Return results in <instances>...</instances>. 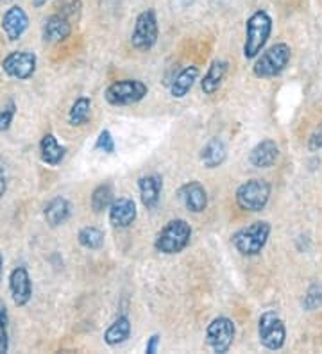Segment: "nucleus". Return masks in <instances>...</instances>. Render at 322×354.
<instances>
[{
    "label": "nucleus",
    "mask_w": 322,
    "mask_h": 354,
    "mask_svg": "<svg viewBox=\"0 0 322 354\" xmlns=\"http://www.w3.org/2000/svg\"><path fill=\"white\" fill-rule=\"evenodd\" d=\"M272 32V20L265 11H256L249 17L245 24V41H244V56L247 59H254L260 56L265 44L269 41Z\"/></svg>",
    "instance_id": "obj_1"
},
{
    "label": "nucleus",
    "mask_w": 322,
    "mask_h": 354,
    "mask_svg": "<svg viewBox=\"0 0 322 354\" xmlns=\"http://www.w3.org/2000/svg\"><path fill=\"white\" fill-rule=\"evenodd\" d=\"M192 238V227L183 218H176L170 221L161 233L156 238V251L163 252V254H177V252L185 251L186 245L190 243Z\"/></svg>",
    "instance_id": "obj_2"
},
{
    "label": "nucleus",
    "mask_w": 322,
    "mask_h": 354,
    "mask_svg": "<svg viewBox=\"0 0 322 354\" xmlns=\"http://www.w3.org/2000/svg\"><path fill=\"white\" fill-rule=\"evenodd\" d=\"M269 236H271V224L269 222H254L249 227L236 231L233 234L231 242L240 254L256 256L263 251Z\"/></svg>",
    "instance_id": "obj_3"
},
{
    "label": "nucleus",
    "mask_w": 322,
    "mask_h": 354,
    "mask_svg": "<svg viewBox=\"0 0 322 354\" xmlns=\"http://www.w3.org/2000/svg\"><path fill=\"white\" fill-rule=\"evenodd\" d=\"M292 56V50L287 44H276L271 48H267L262 56L258 57L253 66V72L260 79H271L279 75L287 68L288 61Z\"/></svg>",
    "instance_id": "obj_4"
},
{
    "label": "nucleus",
    "mask_w": 322,
    "mask_h": 354,
    "mask_svg": "<svg viewBox=\"0 0 322 354\" xmlns=\"http://www.w3.org/2000/svg\"><path fill=\"white\" fill-rule=\"evenodd\" d=\"M271 199V185L263 179H251L238 186L236 204L244 212H262Z\"/></svg>",
    "instance_id": "obj_5"
},
{
    "label": "nucleus",
    "mask_w": 322,
    "mask_h": 354,
    "mask_svg": "<svg viewBox=\"0 0 322 354\" xmlns=\"http://www.w3.org/2000/svg\"><path fill=\"white\" fill-rule=\"evenodd\" d=\"M149 88L142 81L136 79H124V81H115L106 88L104 97L111 106H129L145 99Z\"/></svg>",
    "instance_id": "obj_6"
},
{
    "label": "nucleus",
    "mask_w": 322,
    "mask_h": 354,
    "mask_svg": "<svg viewBox=\"0 0 322 354\" xmlns=\"http://www.w3.org/2000/svg\"><path fill=\"white\" fill-rule=\"evenodd\" d=\"M258 337L262 346L271 351H278L285 346L287 338V328L285 322L279 319L278 313L274 311H265L260 320H258Z\"/></svg>",
    "instance_id": "obj_7"
},
{
    "label": "nucleus",
    "mask_w": 322,
    "mask_h": 354,
    "mask_svg": "<svg viewBox=\"0 0 322 354\" xmlns=\"http://www.w3.org/2000/svg\"><path fill=\"white\" fill-rule=\"evenodd\" d=\"M156 41H158V18L152 9H145L143 13L138 15L131 44L136 50L147 52L154 47Z\"/></svg>",
    "instance_id": "obj_8"
},
{
    "label": "nucleus",
    "mask_w": 322,
    "mask_h": 354,
    "mask_svg": "<svg viewBox=\"0 0 322 354\" xmlns=\"http://www.w3.org/2000/svg\"><path fill=\"white\" fill-rule=\"evenodd\" d=\"M235 340V324L228 317H217L206 329V342L213 353H228Z\"/></svg>",
    "instance_id": "obj_9"
},
{
    "label": "nucleus",
    "mask_w": 322,
    "mask_h": 354,
    "mask_svg": "<svg viewBox=\"0 0 322 354\" xmlns=\"http://www.w3.org/2000/svg\"><path fill=\"white\" fill-rule=\"evenodd\" d=\"M2 68H4L9 77L26 81V79L35 74L36 56L33 52H13V54H9L6 57L4 63H2Z\"/></svg>",
    "instance_id": "obj_10"
},
{
    "label": "nucleus",
    "mask_w": 322,
    "mask_h": 354,
    "mask_svg": "<svg viewBox=\"0 0 322 354\" xmlns=\"http://www.w3.org/2000/svg\"><path fill=\"white\" fill-rule=\"evenodd\" d=\"M181 203L192 213H202L208 206V194L199 181H190L183 185L177 192Z\"/></svg>",
    "instance_id": "obj_11"
},
{
    "label": "nucleus",
    "mask_w": 322,
    "mask_h": 354,
    "mask_svg": "<svg viewBox=\"0 0 322 354\" xmlns=\"http://www.w3.org/2000/svg\"><path fill=\"white\" fill-rule=\"evenodd\" d=\"M9 288L11 295L17 306H26L29 303L30 295H33V285H30V277L26 267H17L9 276Z\"/></svg>",
    "instance_id": "obj_12"
},
{
    "label": "nucleus",
    "mask_w": 322,
    "mask_h": 354,
    "mask_svg": "<svg viewBox=\"0 0 322 354\" xmlns=\"http://www.w3.org/2000/svg\"><path fill=\"white\" fill-rule=\"evenodd\" d=\"M27 26H29L27 13L21 8H18V6L8 9V13L2 18V29H4L6 36H8L11 41L20 39V36L26 32Z\"/></svg>",
    "instance_id": "obj_13"
},
{
    "label": "nucleus",
    "mask_w": 322,
    "mask_h": 354,
    "mask_svg": "<svg viewBox=\"0 0 322 354\" xmlns=\"http://www.w3.org/2000/svg\"><path fill=\"white\" fill-rule=\"evenodd\" d=\"M136 218V204L133 199L122 197L109 207V222L115 227H129Z\"/></svg>",
    "instance_id": "obj_14"
},
{
    "label": "nucleus",
    "mask_w": 322,
    "mask_h": 354,
    "mask_svg": "<svg viewBox=\"0 0 322 354\" xmlns=\"http://www.w3.org/2000/svg\"><path fill=\"white\" fill-rule=\"evenodd\" d=\"M279 156V147L274 140H263L251 151L249 161L256 169H271Z\"/></svg>",
    "instance_id": "obj_15"
},
{
    "label": "nucleus",
    "mask_w": 322,
    "mask_h": 354,
    "mask_svg": "<svg viewBox=\"0 0 322 354\" xmlns=\"http://www.w3.org/2000/svg\"><path fill=\"white\" fill-rule=\"evenodd\" d=\"M70 35H72V22L57 13L52 15L43 26V38H45V41H51V44L63 41Z\"/></svg>",
    "instance_id": "obj_16"
},
{
    "label": "nucleus",
    "mask_w": 322,
    "mask_h": 354,
    "mask_svg": "<svg viewBox=\"0 0 322 354\" xmlns=\"http://www.w3.org/2000/svg\"><path fill=\"white\" fill-rule=\"evenodd\" d=\"M138 188H140V195H142V203L147 209L158 206L159 195H161V188H163V181L159 176H143L138 181Z\"/></svg>",
    "instance_id": "obj_17"
},
{
    "label": "nucleus",
    "mask_w": 322,
    "mask_h": 354,
    "mask_svg": "<svg viewBox=\"0 0 322 354\" xmlns=\"http://www.w3.org/2000/svg\"><path fill=\"white\" fill-rule=\"evenodd\" d=\"M226 72H228V61L215 59L201 81L202 91L206 95H213L215 91L220 88V84H222L224 77H226Z\"/></svg>",
    "instance_id": "obj_18"
},
{
    "label": "nucleus",
    "mask_w": 322,
    "mask_h": 354,
    "mask_svg": "<svg viewBox=\"0 0 322 354\" xmlns=\"http://www.w3.org/2000/svg\"><path fill=\"white\" fill-rule=\"evenodd\" d=\"M228 158V149L220 138H211L201 152V161L206 169H217Z\"/></svg>",
    "instance_id": "obj_19"
},
{
    "label": "nucleus",
    "mask_w": 322,
    "mask_h": 354,
    "mask_svg": "<svg viewBox=\"0 0 322 354\" xmlns=\"http://www.w3.org/2000/svg\"><path fill=\"white\" fill-rule=\"evenodd\" d=\"M70 216V204L63 197H56L45 206V221L51 227H57L63 222L69 221Z\"/></svg>",
    "instance_id": "obj_20"
},
{
    "label": "nucleus",
    "mask_w": 322,
    "mask_h": 354,
    "mask_svg": "<svg viewBox=\"0 0 322 354\" xmlns=\"http://www.w3.org/2000/svg\"><path fill=\"white\" fill-rule=\"evenodd\" d=\"M199 77V68L197 66H186L185 70H181L177 77L174 79L170 86V93L172 97H176V99H183V97L192 90L193 82L197 81Z\"/></svg>",
    "instance_id": "obj_21"
},
{
    "label": "nucleus",
    "mask_w": 322,
    "mask_h": 354,
    "mask_svg": "<svg viewBox=\"0 0 322 354\" xmlns=\"http://www.w3.org/2000/svg\"><path fill=\"white\" fill-rule=\"evenodd\" d=\"M39 149H42V160L51 167H57L63 161L64 152H66L64 147H61L54 134H45L42 143H39Z\"/></svg>",
    "instance_id": "obj_22"
},
{
    "label": "nucleus",
    "mask_w": 322,
    "mask_h": 354,
    "mask_svg": "<svg viewBox=\"0 0 322 354\" xmlns=\"http://www.w3.org/2000/svg\"><path fill=\"white\" fill-rule=\"evenodd\" d=\"M129 335H131V322H129L127 317H118L104 333V342L111 347L120 346L127 340Z\"/></svg>",
    "instance_id": "obj_23"
},
{
    "label": "nucleus",
    "mask_w": 322,
    "mask_h": 354,
    "mask_svg": "<svg viewBox=\"0 0 322 354\" xmlns=\"http://www.w3.org/2000/svg\"><path fill=\"white\" fill-rule=\"evenodd\" d=\"M91 113V100L88 97H81L73 102L72 109L69 113V120L72 126H82L88 122Z\"/></svg>",
    "instance_id": "obj_24"
},
{
    "label": "nucleus",
    "mask_w": 322,
    "mask_h": 354,
    "mask_svg": "<svg viewBox=\"0 0 322 354\" xmlns=\"http://www.w3.org/2000/svg\"><path fill=\"white\" fill-rule=\"evenodd\" d=\"M113 203H115L113 201V188L109 185L97 186L93 194H91V207L97 213L104 212V209H109Z\"/></svg>",
    "instance_id": "obj_25"
},
{
    "label": "nucleus",
    "mask_w": 322,
    "mask_h": 354,
    "mask_svg": "<svg viewBox=\"0 0 322 354\" xmlns=\"http://www.w3.org/2000/svg\"><path fill=\"white\" fill-rule=\"evenodd\" d=\"M78 240L82 247L90 249V251H97L104 243V233L97 227H84L79 231Z\"/></svg>",
    "instance_id": "obj_26"
},
{
    "label": "nucleus",
    "mask_w": 322,
    "mask_h": 354,
    "mask_svg": "<svg viewBox=\"0 0 322 354\" xmlns=\"http://www.w3.org/2000/svg\"><path fill=\"white\" fill-rule=\"evenodd\" d=\"M57 15L64 17L66 20H78L79 15H81V2L79 0H61L60 4H57Z\"/></svg>",
    "instance_id": "obj_27"
},
{
    "label": "nucleus",
    "mask_w": 322,
    "mask_h": 354,
    "mask_svg": "<svg viewBox=\"0 0 322 354\" xmlns=\"http://www.w3.org/2000/svg\"><path fill=\"white\" fill-rule=\"evenodd\" d=\"M305 308L308 311L317 310L319 306H322V283H315L308 288L305 295Z\"/></svg>",
    "instance_id": "obj_28"
},
{
    "label": "nucleus",
    "mask_w": 322,
    "mask_h": 354,
    "mask_svg": "<svg viewBox=\"0 0 322 354\" xmlns=\"http://www.w3.org/2000/svg\"><path fill=\"white\" fill-rule=\"evenodd\" d=\"M95 149H99V151L107 152V154H111L115 152V142L111 138V133L109 131H102L99 134V138H97V143H95Z\"/></svg>",
    "instance_id": "obj_29"
},
{
    "label": "nucleus",
    "mask_w": 322,
    "mask_h": 354,
    "mask_svg": "<svg viewBox=\"0 0 322 354\" xmlns=\"http://www.w3.org/2000/svg\"><path fill=\"white\" fill-rule=\"evenodd\" d=\"M15 117V102H9L8 106L0 109V131L9 129L11 122H13Z\"/></svg>",
    "instance_id": "obj_30"
},
{
    "label": "nucleus",
    "mask_w": 322,
    "mask_h": 354,
    "mask_svg": "<svg viewBox=\"0 0 322 354\" xmlns=\"http://www.w3.org/2000/svg\"><path fill=\"white\" fill-rule=\"evenodd\" d=\"M308 149L310 151H321L322 149V126L315 131L312 136H310L308 142Z\"/></svg>",
    "instance_id": "obj_31"
},
{
    "label": "nucleus",
    "mask_w": 322,
    "mask_h": 354,
    "mask_svg": "<svg viewBox=\"0 0 322 354\" xmlns=\"http://www.w3.org/2000/svg\"><path fill=\"white\" fill-rule=\"evenodd\" d=\"M6 320L0 319V354L8 351V331H6Z\"/></svg>",
    "instance_id": "obj_32"
},
{
    "label": "nucleus",
    "mask_w": 322,
    "mask_h": 354,
    "mask_svg": "<svg viewBox=\"0 0 322 354\" xmlns=\"http://www.w3.org/2000/svg\"><path fill=\"white\" fill-rule=\"evenodd\" d=\"M158 346H159V337L158 335H152V337L149 338V342H147L145 353H149V354L158 353Z\"/></svg>",
    "instance_id": "obj_33"
},
{
    "label": "nucleus",
    "mask_w": 322,
    "mask_h": 354,
    "mask_svg": "<svg viewBox=\"0 0 322 354\" xmlns=\"http://www.w3.org/2000/svg\"><path fill=\"white\" fill-rule=\"evenodd\" d=\"M6 188H8V185H6V172L4 169L0 167V197L6 194Z\"/></svg>",
    "instance_id": "obj_34"
},
{
    "label": "nucleus",
    "mask_w": 322,
    "mask_h": 354,
    "mask_svg": "<svg viewBox=\"0 0 322 354\" xmlns=\"http://www.w3.org/2000/svg\"><path fill=\"white\" fill-rule=\"evenodd\" d=\"M0 319L8 322V311H6V304H4V301H2V299H0Z\"/></svg>",
    "instance_id": "obj_35"
},
{
    "label": "nucleus",
    "mask_w": 322,
    "mask_h": 354,
    "mask_svg": "<svg viewBox=\"0 0 322 354\" xmlns=\"http://www.w3.org/2000/svg\"><path fill=\"white\" fill-rule=\"evenodd\" d=\"M33 4H35L36 8H39V6L47 4V0H33Z\"/></svg>",
    "instance_id": "obj_36"
},
{
    "label": "nucleus",
    "mask_w": 322,
    "mask_h": 354,
    "mask_svg": "<svg viewBox=\"0 0 322 354\" xmlns=\"http://www.w3.org/2000/svg\"><path fill=\"white\" fill-rule=\"evenodd\" d=\"M2 265H4V258L0 256V274H2Z\"/></svg>",
    "instance_id": "obj_37"
},
{
    "label": "nucleus",
    "mask_w": 322,
    "mask_h": 354,
    "mask_svg": "<svg viewBox=\"0 0 322 354\" xmlns=\"http://www.w3.org/2000/svg\"><path fill=\"white\" fill-rule=\"evenodd\" d=\"M188 2H190V0H185V4H188Z\"/></svg>",
    "instance_id": "obj_38"
}]
</instances>
